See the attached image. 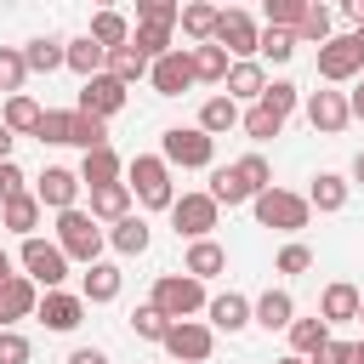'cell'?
<instances>
[{"label": "cell", "mask_w": 364, "mask_h": 364, "mask_svg": "<svg viewBox=\"0 0 364 364\" xmlns=\"http://www.w3.org/2000/svg\"><path fill=\"white\" fill-rule=\"evenodd\" d=\"M267 188H273V165H267L262 154H245V159L222 165L205 193H210L216 205H245V199H256V193H267Z\"/></svg>", "instance_id": "obj_1"}, {"label": "cell", "mask_w": 364, "mask_h": 364, "mask_svg": "<svg viewBox=\"0 0 364 364\" xmlns=\"http://www.w3.org/2000/svg\"><path fill=\"white\" fill-rule=\"evenodd\" d=\"M148 307H154L159 318L182 324V318H193V313L205 307V284H199V279H188V273H159V279H154Z\"/></svg>", "instance_id": "obj_2"}, {"label": "cell", "mask_w": 364, "mask_h": 364, "mask_svg": "<svg viewBox=\"0 0 364 364\" xmlns=\"http://www.w3.org/2000/svg\"><path fill=\"white\" fill-rule=\"evenodd\" d=\"M125 176H131L125 188H131V193H136L148 210H171V205H176V188H171V165H165L159 154H136V159L125 165Z\"/></svg>", "instance_id": "obj_3"}, {"label": "cell", "mask_w": 364, "mask_h": 364, "mask_svg": "<svg viewBox=\"0 0 364 364\" xmlns=\"http://www.w3.org/2000/svg\"><path fill=\"white\" fill-rule=\"evenodd\" d=\"M250 205H256V222L273 228V233H301L307 216H313V205H307L301 193H290V188H267V193H256Z\"/></svg>", "instance_id": "obj_4"}, {"label": "cell", "mask_w": 364, "mask_h": 364, "mask_svg": "<svg viewBox=\"0 0 364 364\" xmlns=\"http://www.w3.org/2000/svg\"><path fill=\"white\" fill-rule=\"evenodd\" d=\"M57 250H63L68 262H85V267L102 256V228L91 222V210H80V205H74V210H63V216H57Z\"/></svg>", "instance_id": "obj_5"}, {"label": "cell", "mask_w": 364, "mask_h": 364, "mask_svg": "<svg viewBox=\"0 0 364 364\" xmlns=\"http://www.w3.org/2000/svg\"><path fill=\"white\" fill-rule=\"evenodd\" d=\"M159 159H165V165H182V171H199V165L216 159V142H210L199 125H171V131L159 136Z\"/></svg>", "instance_id": "obj_6"}, {"label": "cell", "mask_w": 364, "mask_h": 364, "mask_svg": "<svg viewBox=\"0 0 364 364\" xmlns=\"http://www.w3.org/2000/svg\"><path fill=\"white\" fill-rule=\"evenodd\" d=\"M23 279H34L40 290H63L68 279V256L57 250V239H23Z\"/></svg>", "instance_id": "obj_7"}, {"label": "cell", "mask_w": 364, "mask_h": 364, "mask_svg": "<svg viewBox=\"0 0 364 364\" xmlns=\"http://www.w3.org/2000/svg\"><path fill=\"white\" fill-rule=\"evenodd\" d=\"M176 364H205L210 358V347H216V330L210 324H199V318H182V324H171L165 330V341H159Z\"/></svg>", "instance_id": "obj_8"}, {"label": "cell", "mask_w": 364, "mask_h": 364, "mask_svg": "<svg viewBox=\"0 0 364 364\" xmlns=\"http://www.w3.org/2000/svg\"><path fill=\"white\" fill-rule=\"evenodd\" d=\"M256 40H262V28H256L250 11H222V17H216V46H222L233 63H256Z\"/></svg>", "instance_id": "obj_9"}, {"label": "cell", "mask_w": 364, "mask_h": 364, "mask_svg": "<svg viewBox=\"0 0 364 364\" xmlns=\"http://www.w3.org/2000/svg\"><path fill=\"white\" fill-rule=\"evenodd\" d=\"M216 199L210 193H182L176 205H171V228H176V239H210V228H216Z\"/></svg>", "instance_id": "obj_10"}, {"label": "cell", "mask_w": 364, "mask_h": 364, "mask_svg": "<svg viewBox=\"0 0 364 364\" xmlns=\"http://www.w3.org/2000/svg\"><path fill=\"white\" fill-rule=\"evenodd\" d=\"M353 74H364V57H358L353 34H330V40L318 46V80L341 85V80H353Z\"/></svg>", "instance_id": "obj_11"}, {"label": "cell", "mask_w": 364, "mask_h": 364, "mask_svg": "<svg viewBox=\"0 0 364 364\" xmlns=\"http://www.w3.org/2000/svg\"><path fill=\"white\" fill-rule=\"evenodd\" d=\"M34 199H40V210H74V199H80V171H63V165H46L40 171V182H34Z\"/></svg>", "instance_id": "obj_12"}, {"label": "cell", "mask_w": 364, "mask_h": 364, "mask_svg": "<svg viewBox=\"0 0 364 364\" xmlns=\"http://www.w3.org/2000/svg\"><path fill=\"white\" fill-rule=\"evenodd\" d=\"M148 80H154V91H159V97H182V91L193 85V63H188V46L165 51L159 63H148Z\"/></svg>", "instance_id": "obj_13"}, {"label": "cell", "mask_w": 364, "mask_h": 364, "mask_svg": "<svg viewBox=\"0 0 364 364\" xmlns=\"http://www.w3.org/2000/svg\"><path fill=\"white\" fill-rule=\"evenodd\" d=\"M34 318H40L46 330L68 336V330H80V318H85V301H80V296H68V290H46V296H40V307H34Z\"/></svg>", "instance_id": "obj_14"}, {"label": "cell", "mask_w": 364, "mask_h": 364, "mask_svg": "<svg viewBox=\"0 0 364 364\" xmlns=\"http://www.w3.org/2000/svg\"><path fill=\"white\" fill-rule=\"evenodd\" d=\"M119 108H125V85H119L114 74H97V80H85V85H80V114L108 119V114H119Z\"/></svg>", "instance_id": "obj_15"}, {"label": "cell", "mask_w": 364, "mask_h": 364, "mask_svg": "<svg viewBox=\"0 0 364 364\" xmlns=\"http://www.w3.org/2000/svg\"><path fill=\"white\" fill-rule=\"evenodd\" d=\"M262 91H267V68L262 63H233L228 80H222V97L228 102H262Z\"/></svg>", "instance_id": "obj_16"}, {"label": "cell", "mask_w": 364, "mask_h": 364, "mask_svg": "<svg viewBox=\"0 0 364 364\" xmlns=\"http://www.w3.org/2000/svg\"><path fill=\"white\" fill-rule=\"evenodd\" d=\"M307 119H313V131H324V136H336V131H347V97L341 91H313L307 97Z\"/></svg>", "instance_id": "obj_17"}, {"label": "cell", "mask_w": 364, "mask_h": 364, "mask_svg": "<svg viewBox=\"0 0 364 364\" xmlns=\"http://www.w3.org/2000/svg\"><path fill=\"white\" fill-rule=\"evenodd\" d=\"M34 307H40V284L23 279V273H11L0 284V318H6V330H11V318H28Z\"/></svg>", "instance_id": "obj_18"}, {"label": "cell", "mask_w": 364, "mask_h": 364, "mask_svg": "<svg viewBox=\"0 0 364 364\" xmlns=\"http://www.w3.org/2000/svg\"><path fill=\"white\" fill-rule=\"evenodd\" d=\"M358 284H347V279H336V284H324V296H318V318L324 324H347V318H358Z\"/></svg>", "instance_id": "obj_19"}, {"label": "cell", "mask_w": 364, "mask_h": 364, "mask_svg": "<svg viewBox=\"0 0 364 364\" xmlns=\"http://www.w3.org/2000/svg\"><path fill=\"white\" fill-rule=\"evenodd\" d=\"M63 68H74L80 80H97V74L108 68V51H102L91 34H80V40H68V46H63Z\"/></svg>", "instance_id": "obj_20"}, {"label": "cell", "mask_w": 364, "mask_h": 364, "mask_svg": "<svg viewBox=\"0 0 364 364\" xmlns=\"http://www.w3.org/2000/svg\"><path fill=\"white\" fill-rule=\"evenodd\" d=\"M205 313H210V330H228V336L250 324V301H245L239 290H222V296H210V301H205Z\"/></svg>", "instance_id": "obj_21"}, {"label": "cell", "mask_w": 364, "mask_h": 364, "mask_svg": "<svg viewBox=\"0 0 364 364\" xmlns=\"http://www.w3.org/2000/svg\"><path fill=\"white\" fill-rule=\"evenodd\" d=\"M290 318H296L290 290H267V296L250 301V324H262V330H290Z\"/></svg>", "instance_id": "obj_22"}, {"label": "cell", "mask_w": 364, "mask_h": 364, "mask_svg": "<svg viewBox=\"0 0 364 364\" xmlns=\"http://www.w3.org/2000/svg\"><path fill=\"white\" fill-rule=\"evenodd\" d=\"M222 267H228V250H222L216 239H193V245H188V262H182V273H188V279H199V284H205V279H216Z\"/></svg>", "instance_id": "obj_23"}, {"label": "cell", "mask_w": 364, "mask_h": 364, "mask_svg": "<svg viewBox=\"0 0 364 364\" xmlns=\"http://www.w3.org/2000/svg\"><path fill=\"white\" fill-rule=\"evenodd\" d=\"M119 296V267L114 262H91L85 267V284H80V301L85 307H102V301H114Z\"/></svg>", "instance_id": "obj_24"}, {"label": "cell", "mask_w": 364, "mask_h": 364, "mask_svg": "<svg viewBox=\"0 0 364 364\" xmlns=\"http://www.w3.org/2000/svg\"><path fill=\"white\" fill-rule=\"evenodd\" d=\"M125 216H131V188L125 182L91 188V222H125Z\"/></svg>", "instance_id": "obj_25"}, {"label": "cell", "mask_w": 364, "mask_h": 364, "mask_svg": "<svg viewBox=\"0 0 364 364\" xmlns=\"http://www.w3.org/2000/svg\"><path fill=\"white\" fill-rule=\"evenodd\" d=\"M0 222L11 228V233H23V239H34V228H40V199L23 188V193H11L6 205H0Z\"/></svg>", "instance_id": "obj_26"}, {"label": "cell", "mask_w": 364, "mask_h": 364, "mask_svg": "<svg viewBox=\"0 0 364 364\" xmlns=\"http://www.w3.org/2000/svg\"><path fill=\"white\" fill-rule=\"evenodd\" d=\"M85 34H91L102 51H119V46H131V17H125V11H97Z\"/></svg>", "instance_id": "obj_27"}, {"label": "cell", "mask_w": 364, "mask_h": 364, "mask_svg": "<svg viewBox=\"0 0 364 364\" xmlns=\"http://www.w3.org/2000/svg\"><path fill=\"white\" fill-rule=\"evenodd\" d=\"M119 154L114 148H97V154H85L80 159V188H108V182H119Z\"/></svg>", "instance_id": "obj_28"}, {"label": "cell", "mask_w": 364, "mask_h": 364, "mask_svg": "<svg viewBox=\"0 0 364 364\" xmlns=\"http://www.w3.org/2000/svg\"><path fill=\"white\" fill-rule=\"evenodd\" d=\"M216 17H222L216 6L193 0V6H182V17H176V23H182V34H188L193 46H210V40H216Z\"/></svg>", "instance_id": "obj_29"}, {"label": "cell", "mask_w": 364, "mask_h": 364, "mask_svg": "<svg viewBox=\"0 0 364 364\" xmlns=\"http://www.w3.org/2000/svg\"><path fill=\"white\" fill-rule=\"evenodd\" d=\"M188 63H193V80H210V85H222V80H228V68H233V63H228V51H222L216 40H210V46H188Z\"/></svg>", "instance_id": "obj_30"}, {"label": "cell", "mask_w": 364, "mask_h": 364, "mask_svg": "<svg viewBox=\"0 0 364 364\" xmlns=\"http://www.w3.org/2000/svg\"><path fill=\"white\" fill-rule=\"evenodd\" d=\"M68 142L74 148H85V154H97V148H108V119H97V114H68Z\"/></svg>", "instance_id": "obj_31"}, {"label": "cell", "mask_w": 364, "mask_h": 364, "mask_svg": "<svg viewBox=\"0 0 364 364\" xmlns=\"http://www.w3.org/2000/svg\"><path fill=\"white\" fill-rule=\"evenodd\" d=\"M301 199H307L313 210H341V205H347V176H336V171H318V176H313V188H307Z\"/></svg>", "instance_id": "obj_32"}, {"label": "cell", "mask_w": 364, "mask_h": 364, "mask_svg": "<svg viewBox=\"0 0 364 364\" xmlns=\"http://www.w3.org/2000/svg\"><path fill=\"white\" fill-rule=\"evenodd\" d=\"M40 114H46V108H40L34 97H23V91H17V97H6V114H0V125H6L11 136H23V131L34 136V125H40Z\"/></svg>", "instance_id": "obj_33"}, {"label": "cell", "mask_w": 364, "mask_h": 364, "mask_svg": "<svg viewBox=\"0 0 364 364\" xmlns=\"http://www.w3.org/2000/svg\"><path fill=\"white\" fill-rule=\"evenodd\" d=\"M239 125V102H228V97H205V108H199V131L216 142L222 131H233Z\"/></svg>", "instance_id": "obj_34"}, {"label": "cell", "mask_w": 364, "mask_h": 364, "mask_svg": "<svg viewBox=\"0 0 364 364\" xmlns=\"http://www.w3.org/2000/svg\"><path fill=\"white\" fill-rule=\"evenodd\" d=\"M330 341V324L313 313V318H290V347H296V358H313L318 347Z\"/></svg>", "instance_id": "obj_35"}, {"label": "cell", "mask_w": 364, "mask_h": 364, "mask_svg": "<svg viewBox=\"0 0 364 364\" xmlns=\"http://www.w3.org/2000/svg\"><path fill=\"white\" fill-rule=\"evenodd\" d=\"M108 245H114L119 256H142V250H148V222H142V216L114 222V228H108Z\"/></svg>", "instance_id": "obj_36"}, {"label": "cell", "mask_w": 364, "mask_h": 364, "mask_svg": "<svg viewBox=\"0 0 364 364\" xmlns=\"http://www.w3.org/2000/svg\"><path fill=\"white\" fill-rule=\"evenodd\" d=\"M23 63H28V74H51V68H63V40H51V34L28 40V46H23Z\"/></svg>", "instance_id": "obj_37"}, {"label": "cell", "mask_w": 364, "mask_h": 364, "mask_svg": "<svg viewBox=\"0 0 364 364\" xmlns=\"http://www.w3.org/2000/svg\"><path fill=\"white\" fill-rule=\"evenodd\" d=\"M256 57H267V63H290V57H296V34H290V28H262Z\"/></svg>", "instance_id": "obj_38"}, {"label": "cell", "mask_w": 364, "mask_h": 364, "mask_svg": "<svg viewBox=\"0 0 364 364\" xmlns=\"http://www.w3.org/2000/svg\"><path fill=\"white\" fill-rule=\"evenodd\" d=\"M102 74H114L119 85H131V80H142V74H148V63H142L131 46H119V51H108V68H102Z\"/></svg>", "instance_id": "obj_39"}, {"label": "cell", "mask_w": 364, "mask_h": 364, "mask_svg": "<svg viewBox=\"0 0 364 364\" xmlns=\"http://www.w3.org/2000/svg\"><path fill=\"white\" fill-rule=\"evenodd\" d=\"M239 125H245V136H256V142H273V136L284 131V119H279V114H267L262 102H256L250 114H239Z\"/></svg>", "instance_id": "obj_40"}, {"label": "cell", "mask_w": 364, "mask_h": 364, "mask_svg": "<svg viewBox=\"0 0 364 364\" xmlns=\"http://www.w3.org/2000/svg\"><path fill=\"white\" fill-rule=\"evenodd\" d=\"M23 80H28V63H23V51L17 46H0V91H23Z\"/></svg>", "instance_id": "obj_41"}, {"label": "cell", "mask_w": 364, "mask_h": 364, "mask_svg": "<svg viewBox=\"0 0 364 364\" xmlns=\"http://www.w3.org/2000/svg\"><path fill=\"white\" fill-rule=\"evenodd\" d=\"M176 17H182L176 0H136V23H148V28H171Z\"/></svg>", "instance_id": "obj_42"}, {"label": "cell", "mask_w": 364, "mask_h": 364, "mask_svg": "<svg viewBox=\"0 0 364 364\" xmlns=\"http://www.w3.org/2000/svg\"><path fill=\"white\" fill-rule=\"evenodd\" d=\"M307 40H318V46L330 40V11H324V6H307V11H301V23H296V46H307Z\"/></svg>", "instance_id": "obj_43"}, {"label": "cell", "mask_w": 364, "mask_h": 364, "mask_svg": "<svg viewBox=\"0 0 364 364\" xmlns=\"http://www.w3.org/2000/svg\"><path fill=\"white\" fill-rule=\"evenodd\" d=\"M296 97H301V91H296V85H290V80H267V91H262V108H267V114H279V119H284V114H290V108H296Z\"/></svg>", "instance_id": "obj_44"}, {"label": "cell", "mask_w": 364, "mask_h": 364, "mask_svg": "<svg viewBox=\"0 0 364 364\" xmlns=\"http://www.w3.org/2000/svg\"><path fill=\"white\" fill-rule=\"evenodd\" d=\"M165 330H171V318H159L148 301L131 313V336H142V341H165Z\"/></svg>", "instance_id": "obj_45"}, {"label": "cell", "mask_w": 364, "mask_h": 364, "mask_svg": "<svg viewBox=\"0 0 364 364\" xmlns=\"http://www.w3.org/2000/svg\"><path fill=\"white\" fill-rule=\"evenodd\" d=\"M301 11H307V0H267V28H290L296 34Z\"/></svg>", "instance_id": "obj_46"}, {"label": "cell", "mask_w": 364, "mask_h": 364, "mask_svg": "<svg viewBox=\"0 0 364 364\" xmlns=\"http://www.w3.org/2000/svg\"><path fill=\"white\" fill-rule=\"evenodd\" d=\"M34 136H40V142H68V114H63V108H46L40 125H34Z\"/></svg>", "instance_id": "obj_47"}, {"label": "cell", "mask_w": 364, "mask_h": 364, "mask_svg": "<svg viewBox=\"0 0 364 364\" xmlns=\"http://www.w3.org/2000/svg\"><path fill=\"white\" fill-rule=\"evenodd\" d=\"M28 336L23 330H0V364H28Z\"/></svg>", "instance_id": "obj_48"}, {"label": "cell", "mask_w": 364, "mask_h": 364, "mask_svg": "<svg viewBox=\"0 0 364 364\" xmlns=\"http://www.w3.org/2000/svg\"><path fill=\"white\" fill-rule=\"evenodd\" d=\"M273 267H279V273H307V267H313V250H307V245H284Z\"/></svg>", "instance_id": "obj_49"}, {"label": "cell", "mask_w": 364, "mask_h": 364, "mask_svg": "<svg viewBox=\"0 0 364 364\" xmlns=\"http://www.w3.org/2000/svg\"><path fill=\"white\" fill-rule=\"evenodd\" d=\"M307 364H353V341H336V336H330V341H324Z\"/></svg>", "instance_id": "obj_50"}, {"label": "cell", "mask_w": 364, "mask_h": 364, "mask_svg": "<svg viewBox=\"0 0 364 364\" xmlns=\"http://www.w3.org/2000/svg\"><path fill=\"white\" fill-rule=\"evenodd\" d=\"M11 193H23V171H17L11 159H0V205H6Z\"/></svg>", "instance_id": "obj_51"}, {"label": "cell", "mask_w": 364, "mask_h": 364, "mask_svg": "<svg viewBox=\"0 0 364 364\" xmlns=\"http://www.w3.org/2000/svg\"><path fill=\"white\" fill-rule=\"evenodd\" d=\"M68 364H108V353H102V347H74Z\"/></svg>", "instance_id": "obj_52"}, {"label": "cell", "mask_w": 364, "mask_h": 364, "mask_svg": "<svg viewBox=\"0 0 364 364\" xmlns=\"http://www.w3.org/2000/svg\"><path fill=\"white\" fill-rule=\"evenodd\" d=\"M347 114H353V119H364V80H358V85H353V97H347Z\"/></svg>", "instance_id": "obj_53"}, {"label": "cell", "mask_w": 364, "mask_h": 364, "mask_svg": "<svg viewBox=\"0 0 364 364\" xmlns=\"http://www.w3.org/2000/svg\"><path fill=\"white\" fill-rule=\"evenodd\" d=\"M347 17H353V23L364 28V0H347Z\"/></svg>", "instance_id": "obj_54"}, {"label": "cell", "mask_w": 364, "mask_h": 364, "mask_svg": "<svg viewBox=\"0 0 364 364\" xmlns=\"http://www.w3.org/2000/svg\"><path fill=\"white\" fill-rule=\"evenodd\" d=\"M11 142H17V136H11L6 125H0V159H11Z\"/></svg>", "instance_id": "obj_55"}, {"label": "cell", "mask_w": 364, "mask_h": 364, "mask_svg": "<svg viewBox=\"0 0 364 364\" xmlns=\"http://www.w3.org/2000/svg\"><path fill=\"white\" fill-rule=\"evenodd\" d=\"M353 182H358V188H364V154H358V159H353Z\"/></svg>", "instance_id": "obj_56"}, {"label": "cell", "mask_w": 364, "mask_h": 364, "mask_svg": "<svg viewBox=\"0 0 364 364\" xmlns=\"http://www.w3.org/2000/svg\"><path fill=\"white\" fill-rule=\"evenodd\" d=\"M6 279H11V256L0 250V284H6Z\"/></svg>", "instance_id": "obj_57"}, {"label": "cell", "mask_w": 364, "mask_h": 364, "mask_svg": "<svg viewBox=\"0 0 364 364\" xmlns=\"http://www.w3.org/2000/svg\"><path fill=\"white\" fill-rule=\"evenodd\" d=\"M353 364H364V341H353Z\"/></svg>", "instance_id": "obj_58"}, {"label": "cell", "mask_w": 364, "mask_h": 364, "mask_svg": "<svg viewBox=\"0 0 364 364\" xmlns=\"http://www.w3.org/2000/svg\"><path fill=\"white\" fill-rule=\"evenodd\" d=\"M353 46H358V57H364V28H358V34H353Z\"/></svg>", "instance_id": "obj_59"}, {"label": "cell", "mask_w": 364, "mask_h": 364, "mask_svg": "<svg viewBox=\"0 0 364 364\" xmlns=\"http://www.w3.org/2000/svg\"><path fill=\"white\" fill-rule=\"evenodd\" d=\"M279 364H307V358H296V353H290V358H279Z\"/></svg>", "instance_id": "obj_60"}, {"label": "cell", "mask_w": 364, "mask_h": 364, "mask_svg": "<svg viewBox=\"0 0 364 364\" xmlns=\"http://www.w3.org/2000/svg\"><path fill=\"white\" fill-rule=\"evenodd\" d=\"M358 318H364V301H358Z\"/></svg>", "instance_id": "obj_61"}, {"label": "cell", "mask_w": 364, "mask_h": 364, "mask_svg": "<svg viewBox=\"0 0 364 364\" xmlns=\"http://www.w3.org/2000/svg\"><path fill=\"white\" fill-rule=\"evenodd\" d=\"M0 330H6V318H0Z\"/></svg>", "instance_id": "obj_62"}]
</instances>
